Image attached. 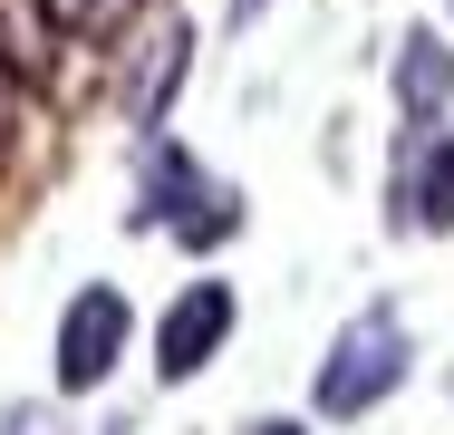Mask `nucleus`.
Masks as SVG:
<instances>
[{
  "mask_svg": "<svg viewBox=\"0 0 454 435\" xmlns=\"http://www.w3.org/2000/svg\"><path fill=\"white\" fill-rule=\"evenodd\" d=\"M126 233H165L184 252H213V242L242 233V194L213 184V174L155 126V136H136V203H126Z\"/></svg>",
  "mask_w": 454,
  "mask_h": 435,
  "instance_id": "1",
  "label": "nucleus"
},
{
  "mask_svg": "<svg viewBox=\"0 0 454 435\" xmlns=\"http://www.w3.org/2000/svg\"><path fill=\"white\" fill-rule=\"evenodd\" d=\"M406 377H416V339H406V320L377 300V310H358V320L329 339L319 377H309V407H319L329 426H358V416H377Z\"/></svg>",
  "mask_w": 454,
  "mask_h": 435,
  "instance_id": "2",
  "label": "nucleus"
},
{
  "mask_svg": "<svg viewBox=\"0 0 454 435\" xmlns=\"http://www.w3.org/2000/svg\"><path fill=\"white\" fill-rule=\"evenodd\" d=\"M126 348H136V300H126L116 281H78L68 310H59V339H49L59 397H97V387L126 368Z\"/></svg>",
  "mask_w": 454,
  "mask_h": 435,
  "instance_id": "3",
  "label": "nucleus"
},
{
  "mask_svg": "<svg viewBox=\"0 0 454 435\" xmlns=\"http://www.w3.org/2000/svg\"><path fill=\"white\" fill-rule=\"evenodd\" d=\"M232 329H242V300H232V281H184L175 300L155 310V377L165 387H193L223 348H232Z\"/></svg>",
  "mask_w": 454,
  "mask_h": 435,
  "instance_id": "4",
  "label": "nucleus"
},
{
  "mask_svg": "<svg viewBox=\"0 0 454 435\" xmlns=\"http://www.w3.org/2000/svg\"><path fill=\"white\" fill-rule=\"evenodd\" d=\"M387 223L396 233H454V136L445 126H406L396 174H387Z\"/></svg>",
  "mask_w": 454,
  "mask_h": 435,
  "instance_id": "5",
  "label": "nucleus"
},
{
  "mask_svg": "<svg viewBox=\"0 0 454 435\" xmlns=\"http://www.w3.org/2000/svg\"><path fill=\"white\" fill-rule=\"evenodd\" d=\"M387 97H396L406 126H445V116H454V39H445V29H406V39H396Z\"/></svg>",
  "mask_w": 454,
  "mask_h": 435,
  "instance_id": "6",
  "label": "nucleus"
},
{
  "mask_svg": "<svg viewBox=\"0 0 454 435\" xmlns=\"http://www.w3.org/2000/svg\"><path fill=\"white\" fill-rule=\"evenodd\" d=\"M184 68H193V39H184V29H165V39H155V59H136V68H126V126H136V136H155V126L175 116Z\"/></svg>",
  "mask_w": 454,
  "mask_h": 435,
  "instance_id": "7",
  "label": "nucleus"
},
{
  "mask_svg": "<svg viewBox=\"0 0 454 435\" xmlns=\"http://www.w3.org/2000/svg\"><path fill=\"white\" fill-rule=\"evenodd\" d=\"M145 0H39V20L68 39V49H97V39H126Z\"/></svg>",
  "mask_w": 454,
  "mask_h": 435,
  "instance_id": "8",
  "label": "nucleus"
},
{
  "mask_svg": "<svg viewBox=\"0 0 454 435\" xmlns=\"http://www.w3.org/2000/svg\"><path fill=\"white\" fill-rule=\"evenodd\" d=\"M20 136H29V87L0 68V174L20 165Z\"/></svg>",
  "mask_w": 454,
  "mask_h": 435,
  "instance_id": "9",
  "label": "nucleus"
},
{
  "mask_svg": "<svg viewBox=\"0 0 454 435\" xmlns=\"http://www.w3.org/2000/svg\"><path fill=\"white\" fill-rule=\"evenodd\" d=\"M0 435H49V407H10V416H0Z\"/></svg>",
  "mask_w": 454,
  "mask_h": 435,
  "instance_id": "10",
  "label": "nucleus"
},
{
  "mask_svg": "<svg viewBox=\"0 0 454 435\" xmlns=\"http://www.w3.org/2000/svg\"><path fill=\"white\" fill-rule=\"evenodd\" d=\"M262 10H271V0H223V29H232V39H242V29H252V20H262Z\"/></svg>",
  "mask_w": 454,
  "mask_h": 435,
  "instance_id": "11",
  "label": "nucleus"
},
{
  "mask_svg": "<svg viewBox=\"0 0 454 435\" xmlns=\"http://www.w3.org/2000/svg\"><path fill=\"white\" fill-rule=\"evenodd\" d=\"M242 435H309V426H300V416H252Z\"/></svg>",
  "mask_w": 454,
  "mask_h": 435,
  "instance_id": "12",
  "label": "nucleus"
},
{
  "mask_svg": "<svg viewBox=\"0 0 454 435\" xmlns=\"http://www.w3.org/2000/svg\"><path fill=\"white\" fill-rule=\"evenodd\" d=\"M445 10H454V0H445Z\"/></svg>",
  "mask_w": 454,
  "mask_h": 435,
  "instance_id": "13",
  "label": "nucleus"
}]
</instances>
